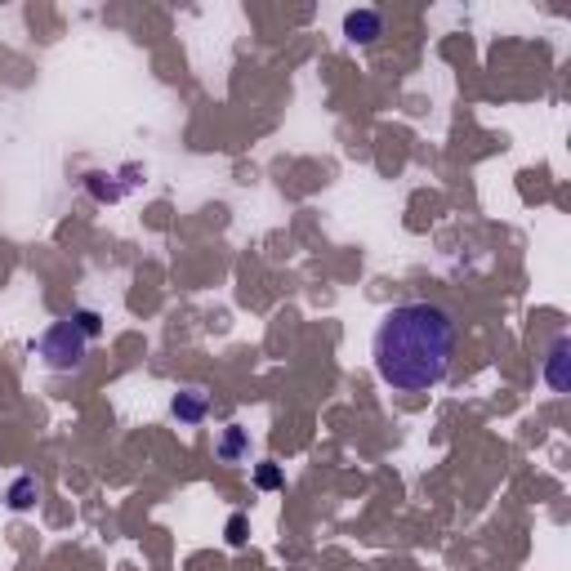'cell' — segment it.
<instances>
[{
    "instance_id": "obj_1",
    "label": "cell",
    "mask_w": 571,
    "mask_h": 571,
    "mask_svg": "<svg viewBox=\"0 0 571 571\" xmlns=\"http://www.w3.org/2000/svg\"><path fill=\"white\" fill-rule=\"evenodd\" d=\"M370 358L389 389L398 393H428L451 375L456 358V317L442 304L411 300L379 317L370 335Z\"/></svg>"
},
{
    "instance_id": "obj_2",
    "label": "cell",
    "mask_w": 571,
    "mask_h": 571,
    "mask_svg": "<svg viewBox=\"0 0 571 571\" xmlns=\"http://www.w3.org/2000/svg\"><path fill=\"white\" fill-rule=\"evenodd\" d=\"M32 353L41 358L45 370H76V366L85 362V353H90V340H85V330L72 321V317H63V321H54L45 326L36 340H32Z\"/></svg>"
},
{
    "instance_id": "obj_3",
    "label": "cell",
    "mask_w": 571,
    "mask_h": 571,
    "mask_svg": "<svg viewBox=\"0 0 571 571\" xmlns=\"http://www.w3.org/2000/svg\"><path fill=\"white\" fill-rule=\"evenodd\" d=\"M344 36L353 45H375L384 36V14L379 9H349L344 14Z\"/></svg>"
},
{
    "instance_id": "obj_4",
    "label": "cell",
    "mask_w": 571,
    "mask_h": 571,
    "mask_svg": "<svg viewBox=\"0 0 571 571\" xmlns=\"http://www.w3.org/2000/svg\"><path fill=\"white\" fill-rule=\"evenodd\" d=\"M567 362H571V340L567 335H558V340L549 344V353H545V384H549L554 393H567L571 389Z\"/></svg>"
},
{
    "instance_id": "obj_5",
    "label": "cell",
    "mask_w": 571,
    "mask_h": 571,
    "mask_svg": "<svg viewBox=\"0 0 571 571\" xmlns=\"http://www.w3.org/2000/svg\"><path fill=\"white\" fill-rule=\"evenodd\" d=\"M206 411H210V398L202 393V389H183V393L170 402V416L179 419V424H188V428H192V424H202Z\"/></svg>"
},
{
    "instance_id": "obj_6",
    "label": "cell",
    "mask_w": 571,
    "mask_h": 571,
    "mask_svg": "<svg viewBox=\"0 0 571 571\" xmlns=\"http://www.w3.org/2000/svg\"><path fill=\"white\" fill-rule=\"evenodd\" d=\"M36 500H41V482H36V477H14L9 491H5V505H9L14 514H27Z\"/></svg>"
},
{
    "instance_id": "obj_7",
    "label": "cell",
    "mask_w": 571,
    "mask_h": 571,
    "mask_svg": "<svg viewBox=\"0 0 571 571\" xmlns=\"http://www.w3.org/2000/svg\"><path fill=\"white\" fill-rule=\"evenodd\" d=\"M246 451H251V433H246L241 424H228V433H223V442H219V460H223V465H237Z\"/></svg>"
},
{
    "instance_id": "obj_8",
    "label": "cell",
    "mask_w": 571,
    "mask_h": 571,
    "mask_svg": "<svg viewBox=\"0 0 571 571\" xmlns=\"http://www.w3.org/2000/svg\"><path fill=\"white\" fill-rule=\"evenodd\" d=\"M85 188H90L99 202H116V197H121V188L112 183V174H85Z\"/></svg>"
},
{
    "instance_id": "obj_9",
    "label": "cell",
    "mask_w": 571,
    "mask_h": 571,
    "mask_svg": "<svg viewBox=\"0 0 571 571\" xmlns=\"http://www.w3.org/2000/svg\"><path fill=\"white\" fill-rule=\"evenodd\" d=\"M72 321L85 330V340H99V335H103V317H99L94 309H76L72 312Z\"/></svg>"
},
{
    "instance_id": "obj_10",
    "label": "cell",
    "mask_w": 571,
    "mask_h": 571,
    "mask_svg": "<svg viewBox=\"0 0 571 571\" xmlns=\"http://www.w3.org/2000/svg\"><path fill=\"white\" fill-rule=\"evenodd\" d=\"M223 536H228V545H232V549H241V545L251 540V522H246V514H232L228 527H223Z\"/></svg>"
},
{
    "instance_id": "obj_11",
    "label": "cell",
    "mask_w": 571,
    "mask_h": 571,
    "mask_svg": "<svg viewBox=\"0 0 571 571\" xmlns=\"http://www.w3.org/2000/svg\"><path fill=\"white\" fill-rule=\"evenodd\" d=\"M281 482H286V477H281V465H272V460H263V465L255 468V487H260V491H277Z\"/></svg>"
}]
</instances>
